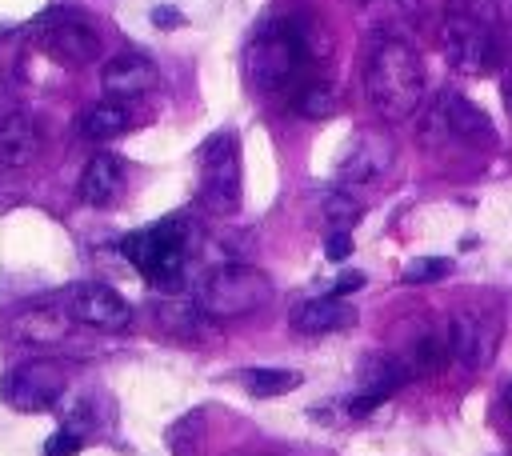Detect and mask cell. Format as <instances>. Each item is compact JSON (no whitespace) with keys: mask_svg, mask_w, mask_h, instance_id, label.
<instances>
[{"mask_svg":"<svg viewBox=\"0 0 512 456\" xmlns=\"http://www.w3.org/2000/svg\"><path fill=\"white\" fill-rule=\"evenodd\" d=\"M364 96L376 116L408 120L424 100V64L412 44L380 36L364 56Z\"/></svg>","mask_w":512,"mask_h":456,"instance_id":"1","label":"cell"},{"mask_svg":"<svg viewBox=\"0 0 512 456\" xmlns=\"http://www.w3.org/2000/svg\"><path fill=\"white\" fill-rule=\"evenodd\" d=\"M312 48H308V28L300 20H268L252 44H248V80L260 92H284L300 80V72L308 68Z\"/></svg>","mask_w":512,"mask_h":456,"instance_id":"2","label":"cell"},{"mask_svg":"<svg viewBox=\"0 0 512 456\" xmlns=\"http://www.w3.org/2000/svg\"><path fill=\"white\" fill-rule=\"evenodd\" d=\"M124 256L132 260V268L156 284V288H176L184 276V260H188V224L184 220H160L152 228H140L132 236H124Z\"/></svg>","mask_w":512,"mask_h":456,"instance_id":"3","label":"cell"},{"mask_svg":"<svg viewBox=\"0 0 512 456\" xmlns=\"http://www.w3.org/2000/svg\"><path fill=\"white\" fill-rule=\"evenodd\" d=\"M268 300H272V280H268V272H260L252 264H220L196 288V304L212 320L248 316L256 308H264Z\"/></svg>","mask_w":512,"mask_h":456,"instance_id":"4","label":"cell"},{"mask_svg":"<svg viewBox=\"0 0 512 456\" xmlns=\"http://www.w3.org/2000/svg\"><path fill=\"white\" fill-rule=\"evenodd\" d=\"M240 144L236 132H212L200 144V204L208 212L232 216L240 208Z\"/></svg>","mask_w":512,"mask_h":456,"instance_id":"5","label":"cell"},{"mask_svg":"<svg viewBox=\"0 0 512 456\" xmlns=\"http://www.w3.org/2000/svg\"><path fill=\"white\" fill-rule=\"evenodd\" d=\"M32 40L60 64H88L100 56V32L88 16L72 8H48L32 20Z\"/></svg>","mask_w":512,"mask_h":456,"instance_id":"6","label":"cell"},{"mask_svg":"<svg viewBox=\"0 0 512 456\" xmlns=\"http://www.w3.org/2000/svg\"><path fill=\"white\" fill-rule=\"evenodd\" d=\"M440 48H444V60L464 72V76H488L500 60V48H496V36L484 20L468 16V12H452L444 16L440 24Z\"/></svg>","mask_w":512,"mask_h":456,"instance_id":"7","label":"cell"},{"mask_svg":"<svg viewBox=\"0 0 512 456\" xmlns=\"http://www.w3.org/2000/svg\"><path fill=\"white\" fill-rule=\"evenodd\" d=\"M64 388H68L64 368L52 364V360H24V364L8 368L4 380H0V396L16 412H48V408H56Z\"/></svg>","mask_w":512,"mask_h":456,"instance_id":"8","label":"cell"},{"mask_svg":"<svg viewBox=\"0 0 512 456\" xmlns=\"http://www.w3.org/2000/svg\"><path fill=\"white\" fill-rule=\"evenodd\" d=\"M60 304L68 308L72 324H84L96 332H124L132 324V304L108 284H72L60 296Z\"/></svg>","mask_w":512,"mask_h":456,"instance_id":"9","label":"cell"},{"mask_svg":"<svg viewBox=\"0 0 512 456\" xmlns=\"http://www.w3.org/2000/svg\"><path fill=\"white\" fill-rule=\"evenodd\" d=\"M72 316L64 304H20L0 316V332L28 348H52L68 336Z\"/></svg>","mask_w":512,"mask_h":456,"instance_id":"10","label":"cell"},{"mask_svg":"<svg viewBox=\"0 0 512 456\" xmlns=\"http://www.w3.org/2000/svg\"><path fill=\"white\" fill-rule=\"evenodd\" d=\"M432 132H444L448 140L460 144H492V120L460 92H440L432 112H428Z\"/></svg>","mask_w":512,"mask_h":456,"instance_id":"11","label":"cell"},{"mask_svg":"<svg viewBox=\"0 0 512 456\" xmlns=\"http://www.w3.org/2000/svg\"><path fill=\"white\" fill-rule=\"evenodd\" d=\"M448 340H452V356L464 368H488L496 348H500V320L484 316V312H460L448 324Z\"/></svg>","mask_w":512,"mask_h":456,"instance_id":"12","label":"cell"},{"mask_svg":"<svg viewBox=\"0 0 512 456\" xmlns=\"http://www.w3.org/2000/svg\"><path fill=\"white\" fill-rule=\"evenodd\" d=\"M404 380H412L408 364L396 360V356H368L364 368H360V392L348 396V416H368L384 396H392Z\"/></svg>","mask_w":512,"mask_h":456,"instance_id":"13","label":"cell"},{"mask_svg":"<svg viewBox=\"0 0 512 456\" xmlns=\"http://www.w3.org/2000/svg\"><path fill=\"white\" fill-rule=\"evenodd\" d=\"M392 156H396L392 140L384 132H372L368 128V132H360L348 144V152L340 160V180L344 184H368V180H376V176H384L392 168Z\"/></svg>","mask_w":512,"mask_h":456,"instance_id":"14","label":"cell"},{"mask_svg":"<svg viewBox=\"0 0 512 456\" xmlns=\"http://www.w3.org/2000/svg\"><path fill=\"white\" fill-rule=\"evenodd\" d=\"M40 156V124L28 112L0 116V172H20Z\"/></svg>","mask_w":512,"mask_h":456,"instance_id":"15","label":"cell"},{"mask_svg":"<svg viewBox=\"0 0 512 456\" xmlns=\"http://www.w3.org/2000/svg\"><path fill=\"white\" fill-rule=\"evenodd\" d=\"M156 84V64L144 56V52H120L104 64L100 72V88L112 96V100H132V96H144L148 88Z\"/></svg>","mask_w":512,"mask_h":456,"instance_id":"16","label":"cell"},{"mask_svg":"<svg viewBox=\"0 0 512 456\" xmlns=\"http://www.w3.org/2000/svg\"><path fill=\"white\" fill-rule=\"evenodd\" d=\"M352 324H356V312L340 296H316L292 312V328L304 336H328V332H344Z\"/></svg>","mask_w":512,"mask_h":456,"instance_id":"17","label":"cell"},{"mask_svg":"<svg viewBox=\"0 0 512 456\" xmlns=\"http://www.w3.org/2000/svg\"><path fill=\"white\" fill-rule=\"evenodd\" d=\"M124 188V164L108 152L92 156L84 164V176H80V200L92 204V208H108Z\"/></svg>","mask_w":512,"mask_h":456,"instance_id":"18","label":"cell"},{"mask_svg":"<svg viewBox=\"0 0 512 456\" xmlns=\"http://www.w3.org/2000/svg\"><path fill=\"white\" fill-rule=\"evenodd\" d=\"M128 124H132V116H128V108L120 104V100H100V104H92L80 120H76V132L84 136V140H116V136H124L128 132Z\"/></svg>","mask_w":512,"mask_h":456,"instance_id":"19","label":"cell"},{"mask_svg":"<svg viewBox=\"0 0 512 456\" xmlns=\"http://www.w3.org/2000/svg\"><path fill=\"white\" fill-rule=\"evenodd\" d=\"M292 104H296V112L308 116V120H328V116H336V108H340L336 88H332L328 80H308V84H300V88L292 92Z\"/></svg>","mask_w":512,"mask_h":456,"instance_id":"20","label":"cell"},{"mask_svg":"<svg viewBox=\"0 0 512 456\" xmlns=\"http://www.w3.org/2000/svg\"><path fill=\"white\" fill-rule=\"evenodd\" d=\"M448 356H452L448 332H444V336H420V340L412 344V356H408L404 364H408L412 376H432V372H440V368L448 364Z\"/></svg>","mask_w":512,"mask_h":456,"instance_id":"21","label":"cell"},{"mask_svg":"<svg viewBox=\"0 0 512 456\" xmlns=\"http://www.w3.org/2000/svg\"><path fill=\"white\" fill-rule=\"evenodd\" d=\"M300 372H292V368H248V372H240V384L252 392V396H284V392H292V388H300Z\"/></svg>","mask_w":512,"mask_h":456,"instance_id":"22","label":"cell"},{"mask_svg":"<svg viewBox=\"0 0 512 456\" xmlns=\"http://www.w3.org/2000/svg\"><path fill=\"white\" fill-rule=\"evenodd\" d=\"M448 272H452V260H444V256H420V260H412L404 268V284H432V280H440Z\"/></svg>","mask_w":512,"mask_h":456,"instance_id":"23","label":"cell"},{"mask_svg":"<svg viewBox=\"0 0 512 456\" xmlns=\"http://www.w3.org/2000/svg\"><path fill=\"white\" fill-rule=\"evenodd\" d=\"M84 436H88V432H80L76 424H60V428L48 436L44 456H76V452L84 448Z\"/></svg>","mask_w":512,"mask_h":456,"instance_id":"24","label":"cell"},{"mask_svg":"<svg viewBox=\"0 0 512 456\" xmlns=\"http://www.w3.org/2000/svg\"><path fill=\"white\" fill-rule=\"evenodd\" d=\"M324 212L340 224V228H348V224H356V216H360V204L352 200V196H340V192H332L328 200H324Z\"/></svg>","mask_w":512,"mask_h":456,"instance_id":"25","label":"cell"},{"mask_svg":"<svg viewBox=\"0 0 512 456\" xmlns=\"http://www.w3.org/2000/svg\"><path fill=\"white\" fill-rule=\"evenodd\" d=\"M348 252H352V232L348 228H336L328 236V260H344Z\"/></svg>","mask_w":512,"mask_h":456,"instance_id":"26","label":"cell"},{"mask_svg":"<svg viewBox=\"0 0 512 456\" xmlns=\"http://www.w3.org/2000/svg\"><path fill=\"white\" fill-rule=\"evenodd\" d=\"M360 288H364V272H344V276L332 280L328 296H348V292H360Z\"/></svg>","mask_w":512,"mask_h":456,"instance_id":"27","label":"cell"},{"mask_svg":"<svg viewBox=\"0 0 512 456\" xmlns=\"http://www.w3.org/2000/svg\"><path fill=\"white\" fill-rule=\"evenodd\" d=\"M152 20H156V24H164V28H172V24H180V12H172V8H156V12H152Z\"/></svg>","mask_w":512,"mask_h":456,"instance_id":"28","label":"cell"},{"mask_svg":"<svg viewBox=\"0 0 512 456\" xmlns=\"http://www.w3.org/2000/svg\"><path fill=\"white\" fill-rule=\"evenodd\" d=\"M504 100H508V112H512V76H508V84H504Z\"/></svg>","mask_w":512,"mask_h":456,"instance_id":"29","label":"cell"},{"mask_svg":"<svg viewBox=\"0 0 512 456\" xmlns=\"http://www.w3.org/2000/svg\"><path fill=\"white\" fill-rule=\"evenodd\" d=\"M504 408H508V416H512V388H504Z\"/></svg>","mask_w":512,"mask_h":456,"instance_id":"30","label":"cell"}]
</instances>
